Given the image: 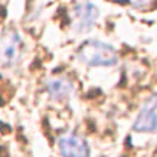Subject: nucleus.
I'll use <instances>...</instances> for the list:
<instances>
[{"mask_svg":"<svg viewBox=\"0 0 157 157\" xmlns=\"http://www.w3.org/2000/svg\"><path fill=\"white\" fill-rule=\"evenodd\" d=\"M133 130L141 134L157 133V94L150 97L140 108L133 124Z\"/></svg>","mask_w":157,"mask_h":157,"instance_id":"20e7f679","label":"nucleus"},{"mask_svg":"<svg viewBox=\"0 0 157 157\" xmlns=\"http://www.w3.org/2000/svg\"><path fill=\"white\" fill-rule=\"evenodd\" d=\"M23 53V40L14 28L0 29V71H9L19 63Z\"/></svg>","mask_w":157,"mask_h":157,"instance_id":"f03ea898","label":"nucleus"},{"mask_svg":"<svg viewBox=\"0 0 157 157\" xmlns=\"http://www.w3.org/2000/svg\"><path fill=\"white\" fill-rule=\"evenodd\" d=\"M157 0H136L134 2V7L136 9H141V10H144V9H150L153 6V3H156Z\"/></svg>","mask_w":157,"mask_h":157,"instance_id":"0eeeda50","label":"nucleus"},{"mask_svg":"<svg viewBox=\"0 0 157 157\" xmlns=\"http://www.w3.org/2000/svg\"><path fill=\"white\" fill-rule=\"evenodd\" d=\"M100 19V9L88 0L76 3L72 9L74 29L78 33H85L94 28V25Z\"/></svg>","mask_w":157,"mask_h":157,"instance_id":"7ed1b4c3","label":"nucleus"},{"mask_svg":"<svg viewBox=\"0 0 157 157\" xmlns=\"http://www.w3.org/2000/svg\"><path fill=\"white\" fill-rule=\"evenodd\" d=\"M58 151L61 157H88L90 146L78 134H63L58 140Z\"/></svg>","mask_w":157,"mask_h":157,"instance_id":"39448f33","label":"nucleus"},{"mask_svg":"<svg viewBox=\"0 0 157 157\" xmlns=\"http://www.w3.org/2000/svg\"><path fill=\"white\" fill-rule=\"evenodd\" d=\"M45 88L53 101H65L74 94L75 85L68 76H51L45 81Z\"/></svg>","mask_w":157,"mask_h":157,"instance_id":"423d86ee","label":"nucleus"},{"mask_svg":"<svg viewBox=\"0 0 157 157\" xmlns=\"http://www.w3.org/2000/svg\"><path fill=\"white\" fill-rule=\"evenodd\" d=\"M76 56L81 63L92 68L115 67L120 61L118 53L114 49V46H111L107 42H102L100 39H88L84 43H81Z\"/></svg>","mask_w":157,"mask_h":157,"instance_id":"f257e3e1","label":"nucleus"}]
</instances>
